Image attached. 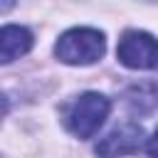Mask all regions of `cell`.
Segmentation results:
<instances>
[{
  "label": "cell",
  "instance_id": "6da1fadb",
  "mask_svg": "<svg viewBox=\"0 0 158 158\" xmlns=\"http://www.w3.org/2000/svg\"><path fill=\"white\" fill-rule=\"evenodd\" d=\"M104 52H106V37H104V32H99L94 27L67 30L54 44L57 59L64 64H74V67L94 64L104 57Z\"/></svg>",
  "mask_w": 158,
  "mask_h": 158
},
{
  "label": "cell",
  "instance_id": "7a4b0ae2",
  "mask_svg": "<svg viewBox=\"0 0 158 158\" xmlns=\"http://www.w3.org/2000/svg\"><path fill=\"white\" fill-rule=\"evenodd\" d=\"M109 111H111V101H109L104 94H99V91H86V94L77 96V99L67 106V111H64V123H67V128H69L77 138H91V136L101 128V123L106 121Z\"/></svg>",
  "mask_w": 158,
  "mask_h": 158
},
{
  "label": "cell",
  "instance_id": "3957f363",
  "mask_svg": "<svg viewBox=\"0 0 158 158\" xmlns=\"http://www.w3.org/2000/svg\"><path fill=\"white\" fill-rule=\"evenodd\" d=\"M116 57L128 69H153L158 64V42L141 30H128L121 35Z\"/></svg>",
  "mask_w": 158,
  "mask_h": 158
},
{
  "label": "cell",
  "instance_id": "277c9868",
  "mask_svg": "<svg viewBox=\"0 0 158 158\" xmlns=\"http://www.w3.org/2000/svg\"><path fill=\"white\" fill-rule=\"evenodd\" d=\"M143 143V128L138 123H121L118 128H114L111 133H106L99 143H96V156L99 158H121V156H131L141 148Z\"/></svg>",
  "mask_w": 158,
  "mask_h": 158
},
{
  "label": "cell",
  "instance_id": "5b68a950",
  "mask_svg": "<svg viewBox=\"0 0 158 158\" xmlns=\"http://www.w3.org/2000/svg\"><path fill=\"white\" fill-rule=\"evenodd\" d=\"M32 47V32L22 25H5L0 32V62L10 64L17 57L27 54Z\"/></svg>",
  "mask_w": 158,
  "mask_h": 158
},
{
  "label": "cell",
  "instance_id": "8992f818",
  "mask_svg": "<svg viewBox=\"0 0 158 158\" xmlns=\"http://www.w3.org/2000/svg\"><path fill=\"white\" fill-rule=\"evenodd\" d=\"M126 104L136 114H151L158 106V84H153V81L133 84L126 91Z\"/></svg>",
  "mask_w": 158,
  "mask_h": 158
},
{
  "label": "cell",
  "instance_id": "52a82bcc",
  "mask_svg": "<svg viewBox=\"0 0 158 158\" xmlns=\"http://www.w3.org/2000/svg\"><path fill=\"white\" fill-rule=\"evenodd\" d=\"M146 151H148V156H151V158H158V128H156V131H153V136L148 138Z\"/></svg>",
  "mask_w": 158,
  "mask_h": 158
},
{
  "label": "cell",
  "instance_id": "ba28073f",
  "mask_svg": "<svg viewBox=\"0 0 158 158\" xmlns=\"http://www.w3.org/2000/svg\"><path fill=\"white\" fill-rule=\"evenodd\" d=\"M12 7V0H2V12H7Z\"/></svg>",
  "mask_w": 158,
  "mask_h": 158
}]
</instances>
